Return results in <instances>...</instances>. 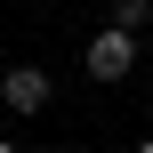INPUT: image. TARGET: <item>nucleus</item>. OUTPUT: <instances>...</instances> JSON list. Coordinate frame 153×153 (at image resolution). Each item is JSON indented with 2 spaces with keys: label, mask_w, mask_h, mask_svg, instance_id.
I'll use <instances>...</instances> for the list:
<instances>
[{
  "label": "nucleus",
  "mask_w": 153,
  "mask_h": 153,
  "mask_svg": "<svg viewBox=\"0 0 153 153\" xmlns=\"http://www.w3.org/2000/svg\"><path fill=\"white\" fill-rule=\"evenodd\" d=\"M0 153H16V145H8V137H0Z\"/></svg>",
  "instance_id": "20e7f679"
},
{
  "label": "nucleus",
  "mask_w": 153,
  "mask_h": 153,
  "mask_svg": "<svg viewBox=\"0 0 153 153\" xmlns=\"http://www.w3.org/2000/svg\"><path fill=\"white\" fill-rule=\"evenodd\" d=\"M113 24H121V32H145L153 24V0H113Z\"/></svg>",
  "instance_id": "7ed1b4c3"
},
{
  "label": "nucleus",
  "mask_w": 153,
  "mask_h": 153,
  "mask_svg": "<svg viewBox=\"0 0 153 153\" xmlns=\"http://www.w3.org/2000/svg\"><path fill=\"white\" fill-rule=\"evenodd\" d=\"M129 65H137V32L105 24V32L89 40V81H129Z\"/></svg>",
  "instance_id": "f257e3e1"
},
{
  "label": "nucleus",
  "mask_w": 153,
  "mask_h": 153,
  "mask_svg": "<svg viewBox=\"0 0 153 153\" xmlns=\"http://www.w3.org/2000/svg\"><path fill=\"white\" fill-rule=\"evenodd\" d=\"M48 97H56V81H48L40 65H8V73H0V105H8V113H48Z\"/></svg>",
  "instance_id": "f03ea898"
},
{
  "label": "nucleus",
  "mask_w": 153,
  "mask_h": 153,
  "mask_svg": "<svg viewBox=\"0 0 153 153\" xmlns=\"http://www.w3.org/2000/svg\"><path fill=\"white\" fill-rule=\"evenodd\" d=\"M48 153H73V145H48Z\"/></svg>",
  "instance_id": "39448f33"
},
{
  "label": "nucleus",
  "mask_w": 153,
  "mask_h": 153,
  "mask_svg": "<svg viewBox=\"0 0 153 153\" xmlns=\"http://www.w3.org/2000/svg\"><path fill=\"white\" fill-rule=\"evenodd\" d=\"M137 153H153V137H145V145H137Z\"/></svg>",
  "instance_id": "423d86ee"
}]
</instances>
